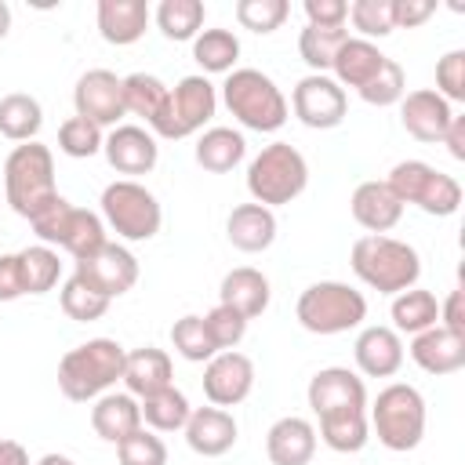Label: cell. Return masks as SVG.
<instances>
[{
	"label": "cell",
	"mask_w": 465,
	"mask_h": 465,
	"mask_svg": "<svg viewBox=\"0 0 465 465\" xmlns=\"http://www.w3.org/2000/svg\"><path fill=\"white\" fill-rule=\"evenodd\" d=\"M124 345L113 338H91L58 360V389L73 403L98 400L124 378Z\"/></svg>",
	"instance_id": "6da1fadb"
},
{
	"label": "cell",
	"mask_w": 465,
	"mask_h": 465,
	"mask_svg": "<svg viewBox=\"0 0 465 465\" xmlns=\"http://www.w3.org/2000/svg\"><path fill=\"white\" fill-rule=\"evenodd\" d=\"M349 265L352 272L378 294H400V291H411L418 287V276H421V258L411 243L396 240V236H360L352 243V254H349Z\"/></svg>",
	"instance_id": "7a4b0ae2"
},
{
	"label": "cell",
	"mask_w": 465,
	"mask_h": 465,
	"mask_svg": "<svg viewBox=\"0 0 465 465\" xmlns=\"http://www.w3.org/2000/svg\"><path fill=\"white\" fill-rule=\"evenodd\" d=\"M222 102L247 131H258V134L280 131L291 113L287 98L280 94L272 76H265L262 69H232L222 84Z\"/></svg>",
	"instance_id": "3957f363"
},
{
	"label": "cell",
	"mask_w": 465,
	"mask_h": 465,
	"mask_svg": "<svg viewBox=\"0 0 465 465\" xmlns=\"http://www.w3.org/2000/svg\"><path fill=\"white\" fill-rule=\"evenodd\" d=\"M4 193L15 214L33 218L44 203L58 196L54 189V156L44 142H22L4 160Z\"/></svg>",
	"instance_id": "277c9868"
},
{
	"label": "cell",
	"mask_w": 465,
	"mask_h": 465,
	"mask_svg": "<svg viewBox=\"0 0 465 465\" xmlns=\"http://www.w3.org/2000/svg\"><path fill=\"white\" fill-rule=\"evenodd\" d=\"M305 185H309V163L291 142L265 145L247 167V193L254 196V203H262L269 211L298 200L305 193Z\"/></svg>",
	"instance_id": "5b68a950"
},
{
	"label": "cell",
	"mask_w": 465,
	"mask_h": 465,
	"mask_svg": "<svg viewBox=\"0 0 465 465\" xmlns=\"http://www.w3.org/2000/svg\"><path fill=\"white\" fill-rule=\"evenodd\" d=\"M294 312L309 334H345L367 320V298L341 280H320L298 294Z\"/></svg>",
	"instance_id": "8992f818"
},
{
	"label": "cell",
	"mask_w": 465,
	"mask_h": 465,
	"mask_svg": "<svg viewBox=\"0 0 465 465\" xmlns=\"http://www.w3.org/2000/svg\"><path fill=\"white\" fill-rule=\"evenodd\" d=\"M367 425L378 432V443L403 454L414 450L425 436V400L414 385L407 381H392L378 392V400L371 403V418Z\"/></svg>",
	"instance_id": "52a82bcc"
},
{
	"label": "cell",
	"mask_w": 465,
	"mask_h": 465,
	"mask_svg": "<svg viewBox=\"0 0 465 465\" xmlns=\"http://www.w3.org/2000/svg\"><path fill=\"white\" fill-rule=\"evenodd\" d=\"M33 232L40 236V243H54L62 251H69L76 262L94 254L105 243V222L87 211V207H73L65 196H54L51 203H44L33 218H29Z\"/></svg>",
	"instance_id": "ba28073f"
},
{
	"label": "cell",
	"mask_w": 465,
	"mask_h": 465,
	"mask_svg": "<svg viewBox=\"0 0 465 465\" xmlns=\"http://www.w3.org/2000/svg\"><path fill=\"white\" fill-rule=\"evenodd\" d=\"M218 109V91L207 76H182L174 87H167V98L160 105V113L149 120L153 127V138H167V142H178V138H189L196 131H203V124L214 116Z\"/></svg>",
	"instance_id": "9c48e42d"
},
{
	"label": "cell",
	"mask_w": 465,
	"mask_h": 465,
	"mask_svg": "<svg viewBox=\"0 0 465 465\" xmlns=\"http://www.w3.org/2000/svg\"><path fill=\"white\" fill-rule=\"evenodd\" d=\"M102 218L124 240H153L163 225L160 200L134 178H120L102 189Z\"/></svg>",
	"instance_id": "30bf717a"
},
{
	"label": "cell",
	"mask_w": 465,
	"mask_h": 465,
	"mask_svg": "<svg viewBox=\"0 0 465 465\" xmlns=\"http://www.w3.org/2000/svg\"><path fill=\"white\" fill-rule=\"evenodd\" d=\"M309 407L316 418H341L367 411V385L349 367H323L309 378Z\"/></svg>",
	"instance_id": "8fae6325"
},
{
	"label": "cell",
	"mask_w": 465,
	"mask_h": 465,
	"mask_svg": "<svg viewBox=\"0 0 465 465\" xmlns=\"http://www.w3.org/2000/svg\"><path fill=\"white\" fill-rule=\"evenodd\" d=\"M291 109L294 116L312 127V131H331L345 120V109H349V98L345 91L327 76V73H309L294 84L291 91Z\"/></svg>",
	"instance_id": "7c38bea8"
},
{
	"label": "cell",
	"mask_w": 465,
	"mask_h": 465,
	"mask_svg": "<svg viewBox=\"0 0 465 465\" xmlns=\"http://www.w3.org/2000/svg\"><path fill=\"white\" fill-rule=\"evenodd\" d=\"M76 276L87 287H94L102 298L113 302V298L127 294L138 283V258L124 243H109L105 240L94 254H87V258L76 262Z\"/></svg>",
	"instance_id": "4fadbf2b"
},
{
	"label": "cell",
	"mask_w": 465,
	"mask_h": 465,
	"mask_svg": "<svg viewBox=\"0 0 465 465\" xmlns=\"http://www.w3.org/2000/svg\"><path fill=\"white\" fill-rule=\"evenodd\" d=\"M73 105H76V116L91 120L94 127H116L127 116L124 76L109 69H87L73 87Z\"/></svg>",
	"instance_id": "5bb4252c"
},
{
	"label": "cell",
	"mask_w": 465,
	"mask_h": 465,
	"mask_svg": "<svg viewBox=\"0 0 465 465\" xmlns=\"http://www.w3.org/2000/svg\"><path fill=\"white\" fill-rule=\"evenodd\" d=\"M254 389V363L251 356L225 349L214 352L203 367V396L211 400V407H236L251 396Z\"/></svg>",
	"instance_id": "9a60e30c"
},
{
	"label": "cell",
	"mask_w": 465,
	"mask_h": 465,
	"mask_svg": "<svg viewBox=\"0 0 465 465\" xmlns=\"http://www.w3.org/2000/svg\"><path fill=\"white\" fill-rule=\"evenodd\" d=\"M102 153H105V160H109L113 171L131 174V178L134 174H149L156 167V160H160V145H156L153 131H145L138 124H116L105 134Z\"/></svg>",
	"instance_id": "2e32d148"
},
{
	"label": "cell",
	"mask_w": 465,
	"mask_h": 465,
	"mask_svg": "<svg viewBox=\"0 0 465 465\" xmlns=\"http://www.w3.org/2000/svg\"><path fill=\"white\" fill-rule=\"evenodd\" d=\"M450 116H454L450 102L440 98L432 87H421V91H411L400 98V124L418 142H440Z\"/></svg>",
	"instance_id": "e0dca14e"
},
{
	"label": "cell",
	"mask_w": 465,
	"mask_h": 465,
	"mask_svg": "<svg viewBox=\"0 0 465 465\" xmlns=\"http://www.w3.org/2000/svg\"><path fill=\"white\" fill-rule=\"evenodd\" d=\"M182 432H185L189 450H196L203 458H222L225 450H232L240 429H236V418L225 407H193Z\"/></svg>",
	"instance_id": "ac0fdd59"
},
{
	"label": "cell",
	"mask_w": 465,
	"mask_h": 465,
	"mask_svg": "<svg viewBox=\"0 0 465 465\" xmlns=\"http://www.w3.org/2000/svg\"><path fill=\"white\" fill-rule=\"evenodd\" d=\"M265 454L272 465H309L316 454V429L312 421L287 414L269 425L265 432Z\"/></svg>",
	"instance_id": "d6986e66"
},
{
	"label": "cell",
	"mask_w": 465,
	"mask_h": 465,
	"mask_svg": "<svg viewBox=\"0 0 465 465\" xmlns=\"http://www.w3.org/2000/svg\"><path fill=\"white\" fill-rule=\"evenodd\" d=\"M269 276L262 269H251V265H240V269H229L222 276V287H218V305H229L232 312H240L243 320H254L269 309Z\"/></svg>",
	"instance_id": "ffe728a7"
},
{
	"label": "cell",
	"mask_w": 465,
	"mask_h": 465,
	"mask_svg": "<svg viewBox=\"0 0 465 465\" xmlns=\"http://www.w3.org/2000/svg\"><path fill=\"white\" fill-rule=\"evenodd\" d=\"M352 356L367 378H392L403 367V341L392 327H363Z\"/></svg>",
	"instance_id": "44dd1931"
},
{
	"label": "cell",
	"mask_w": 465,
	"mask_h": 465,
	"mask_svg": "<svg viewBox=\"0 0 465 465\" xmlns=\"http://www.w3.org/2000/svg\"><path fill=\"white\" fill-rule=\"evenodd\" d=\"M411 360L425 374H454L465 367V338H458L436 323L411 338Z\"/></svg>",
	"instance_id": "7402d4cb"
},
{
	"label": "cell",
	"mask_w": 465,
	"mask_h": 465,
	"mask_svg": "<svg viewBox=\"0 0 465 465\" xmlns=\"http://www.w3.org/2000/svg\"><path fill=\"white\" fill-rule=\"evenodd\" d=\"M352 218L371 232V236H385L400 218H403V203L389 193L385 182H360L352 189Z\"/></svg>",
	"instance_id": "603a6c76"
},
{
	"label": "cell",
	"mask_w": 465,
	"mask_h": 465,
	"mask_svg": "<svg viewBox=\"0 0 465 465\" xmlns=\"http://www.w3.org/2000/svg\"><path fill=\"white\" fill-rule=\"evenodd\" d=\"M225 236L236 251L243 254H258V251H269L272 240H276V214L262 203H240L229 211V222H225Z\"/></svg>",
	"instance_id": "cb8c5ba5"
},
{
	"label": "cell",
	"mask_w": 465,
	"mask_h": 465,
	"mask_svg": "<svg viewBox=\"0 0 465 465\" xmlns=\"http://www.w3.org/2000/svg\"><path fill=\"white\" fill-rule=\"evenodd\" d=\"M174 378V367H171V356L163 349H153V345H142L134 352H127L124 360V385L134 400H145L160 389H167Z\"/></svg>",
	"instance_id": "d4e9b609"
},
{
	"label": "cell",
	"mask_w": 465,
	"mask_h": 465,
	"mask_svg": "<svg viewBox=\"0 0 465 465\" xmlns=\"http://www.w3.org/2000/svg\"><path fill=\"white\" fill-rule=\"evenodd\" d=\"M91 429L105 443H120L142 429V407L131 392H102L91 407Z\"/></svg>",
	"instance_id": "484cf974"
},
{
	"label": "cell",
	"mask_w": 465,
	"mask_h": 465,
	"mask_svg": "<svg viewBox=\"0 0 465 465\" xmlns=\"http://www.w3.org/2000/svg\"><path fill=\"white\" fill-rule=\"evenodd\" d=\"M149 25V4L145 0H98V33L105 44L127 47L142 40Z\"/></svg>",
	"instance_id": "4316f807"
},
{
	"label": "cell",
	"mask_w": 465,
	"mask_h": 465,
	"mask_svg": "<svg viewBox=\"0 0 465 465\" xmlns=\"http://www.w3.org/2000/svg\"><path fill=\"white\" fill-rule=\"evenodd\" d=\"M385 65V54L378 51V44L371 40H360V36H345V44L338 47L331 69H334V84L345 91V87H363L378 69Z\"/></svg>",
	"instance_id": "83f0119b"
},
{
	"label": "cell",
	"mask_w": 465,
	"mask_h": 465,
	"mask_svg": "<svg viewBox=\"0 0 465 465\" xmlns=\"http://www.w3.org/2000/svg\"><path fill=\"white\" fill-rule=\"evenodd\" d=\"M196 163L211 174H225L232 171L243 156H247V142L240 131L232 127H207L200 138H196V149H193Z\"/></svg>",
	"instance_id": "f1b7e54d"
},
{
	"label": "cell",
	"mask_w": 465,
	"mask_h": 465,
	"mask_svg": "<svg viewBox=\"0 0 465 465\" xmlns=\"http://www.w3.org/2000/svg\"><path fill=\"white\" fill-rule=\"evenodd\" d=\"M389 312H392V331H396V334H411V338L440 323V302H436V294L425 291V287L400 291V294L392 298V309H389Z\"/></svg>",
	"instance_id": "f546056e"
},
{
	"label": "cell",
	"mask_w": 465,
	"mask_h": 465,
	"mask_svg": "<svg viewBox=\"0 0 465 465\" xmlns=\"http://www.w3.org/2000/svg\"><path fill=\"white\" fill-rule=\"evenodd\" d=\"M44 127V109L33 94H4L0 98V134L11 138V142H36Z\"/></svg>",
	"instance_id": "4dcf8cb0"
},
{
	"label": "cell",
	"mask_w": 465,
	"mask_h": 465,
	"mask_svg": "<svg viewBox=\"0 0 465 465\" xmlns=\"http://www.w3.org/2000/svg\"><path fill=\"white\" fill-rule=\"evenodd\" d=\"M138 407H142V421H145L153 432H178V429H185V421H189V414H193L185 392H178L174 385H167V389L145 396Z\"/></svg>",
	"instance_id": "1f68e13d"
},
{
	"label": "cell",
	"mask_w": 465,
	"mask_h": 465,
	"mask_svg": "<svg viewBox=\"0 0 465 465\" xmlns=\"http://www.w3.org/2000/svg\"><path fill=\"white\" fill-rule=\"evenodd\" d=\"M193 58L203 73H232L240 58V40L232 29H200L193 40Z\"/></svg>",
	"instance_id": "d6a6232c"
},
{
	"label": "cell",
	"mask_w": 465,
	"mask_h": 465,
	"mask_svg": "<svg viewBox=\"0 0 465 465\" xmlns=\"http://www.w3.org/2000/svg\"><path fill=\"white\" fill-rule=\"evenodd\" d=\"M18 265H22V287H25V294H47L58 283V276H62L58 251L47 247V243L22 247L18 251Z\"/></svg>",
	"instance_id": "836d02e7"
},
{
	"label": "cell",
	"mask_w": 465,
	"mask_h": 465,
	"mask_svg": "<svg viewBox=\"0 0 465 465\" xmlns=\"http://www.w3.org/2000/svg\"><path fill=\"white\" fill-rule=\"evenodd\" d=\"M203 4L200 0H160L156 7V25L167 40H196V33L203 29Z\"/></svg>",
	"instance_id": "e575fe53"
},
{
	"label": "cell",
	"mask_w": 465,
	"mask_h": 465,
	"mask_svg": "<svg viewBox=\"0 0 465 465\" xmlns=\"http://www.w3.org/2000/svg\"><path fill=\"white\" fill-rule=\"evenodd\" d=\"M345 36H349L345 25H341V29L305 25V29L298 33V54H302V62H305L312 73H323V69H331V62H334V54H338V47L345 44Z\"/></svg>",
	"instance_id": "d590c367"
},
{
	"label": "cell",
	"mask_w": 465,
	"mask_h": 465,
	"mask_svg": "<svg viewBox=\"0 0 465 465\" xmlns=\"http://www.w3.org/2000/svg\"><path fill=\"white\" fill-rule=\"evenodd\" d=\"M163 98H167V84L160 76H153V73H131V76H124V109L134 113V116H142L145 124L160 113Z\"/></svg>",
	"instance_id": "8d00e7d4"
},
{
	"label": "cell",
	"mask_w": 465,
	"mask_h": 465,
	"mask_svg": "<svg viewBox=\"0 0 465 465\" xmlns=\"http://www.w3.org/2000/svg\"><path fill=\"white\" fill-rule=\"evenodd\" d=\"M371 425H367V411L363 414H341V418H320V440L338 450V454H356L367 447Z\"/></svg>",
	"instance_id": "74e56055"
},
{
	"label": "cell",
	"mask_w": 465,
	"mask_h": 465,
	"mask_svg": "<svg viewBox=\"0 0 465 465\" xmlns=\"http://www.w3.org/2000/svg\"><path fill=\"white\" fill-rule=\"evenodd\" d=\"M58 302H62V312L69 316V320H76V323H91V320H102L105 316V309H109V298H102L94 287H87L76 272L62 283V294H58Z\"/></svg>",
	"instance_id": "f35d334b"
},
{
	"label": "cell",
	"mask_w": 465,
	"mask_h": 465,
	"mask_svg": "<svg viewBox=\"0 0 465 465\" xmlns=\"http://www.w3.org/2000/svg\"><path fill=\"white\" fill-rule=\"evenodd\" d=\"M432 174H436V167L425 163V160H400V163L389 171L385 185H389V193H392L400 203H414V207H418V200L425 196Z\"/></svg>",
	"instance_id": "ab89813d"
},
{
	"label": "cell",
	"mask_w": 465,
	"mask_h": 465,
	"mask_svg": "<svg viewBox=\"0 0 465 465\" xmlns=\"http://www.w3.org/2000/svg\"><path fill=\"white\" fill-rule=\"evenodd\" d=\"M171 341H174V349H178V356L182 360H189V363H207L218 349H214V341L207 338V327H203V316H182V320H174V327H171Z\"/></svg>",
	"instance_id": "60d3db41"
},
{
	"label": "cell",
	"mask_w": 465,
	"mask_h": 465,
	"mask_svg": "<svg viewBox=\"0 0 465 465\" xmlns=\"http://www.w3.org/2000/svg\"><path fill=\"white\" fill-rule=\"evenodd\" d=\"M367 105H396L403 94H407V76H403V65L400 62H392V58H385V65L356 91Z\"/></svg>",
	"instance_id": "b9f144b4"
},
{
	"label": "cell",
	"mask_w": 465,
	"mask_h": 465,
	"mask_svg": "<svg viewBox=\"0 0 465 465\" xmlns=\"http://www.w3.org/2000/svg\"><path fill=\"white\" fill-rule=\"evenodd\" d=\"M291 15V4L287 0H240L236 4V22L258 36L265 33H276Z\"/></svg>",
	"instance_id": "7bdbcfd3"
},
{
	"label": "cell",
	"mask_w": 465,
	"mask_h": 465,
	"mask_svg": "<svg viewBox=\"0 0 465 465\" xmlns=\"http://www.w3.org/2000/svg\"><path fill=\"white\" fill-rule=\"evenodd\" d=\"M102 142H105L102 127H94V124L84 120V116H69V120L58 127V149H62L65 156H73V160H87V156L102 153Z\"/></svg>",
	"instance_id": "ee69618b"
},
{
	"label": "cell",
	"mask_w": 465,
	"mask_h": 465,
	"mask_svg": "<svg viewBox=\"0 0 465 465\" xmlns=\"http://www.w3.org/2000/svg\"><path fill=\"white\" fill-rule=\"evenodd\" d=\"M349 22L360 33V40L371 36H389L392 25V0H352L349 4Z\"/></svg>",
	"instance_id": "f6af8a7d"
},
{
	"label": "cell",
	"mask_w": 465,
	"mask_h": 465,
	"mask_svg": "<svg viewBox=\"0 0 465 465\" xmlns=\"http://www.w3.org/2000/svg\"><path fill=\"white\" fill-rule=\"evenodd\" d=\"M116 458H120V465H167V447L156 432L138 429L116 443Z\"/></svg>",
	"instance_id": "bcb514c9"
},
{
	"label": "cell",
	"mask_w": 465,
	"mask_h": 465,
	"mask_svg": "<svg viewBox=\"0 0 465 465\" xmlns=\"http://www.w3.org/2000/svg\"><path fill=\"white\" fill-rule=\"evenodd\" d=\"M203 327H207V338L214 341L218 352L236 349V345L243 341V334H247V320H243L240 312H232L229 305H214V309L203 316Z\"/></svg>",
	"instance_id": "7dc6e473"
},
{
	"label": "cell",
	"mask_w": 465,
	"mask_h": 465,
	"mask_svg": "<svg viewBox=\"0 0 465 465\" xmlns=\"http://www.w3.org/2000/svg\"><path fill=\"white\" fill-rule=\"evenodd\" d=\"M418 207H421L425 214L447 218V214H454V211L461 207V185H458L450 174L436 171V174H432V182H429V189H425V196L418 200Z\"/></svg>",
	"instance_id": "c3c4849f"
},
{
	"label": "cell",
	"mask_w": 465,
	"mask_h": 465,
	"mask_svg": "<svg viewBox=\"0 0 465 465\" xmlns=\"http://www.w3.org/2000/svg\"><path fill=\"white\" fill-rule=\"evenodd\" d=\"M436 94L447 102H465V51H447L436 62Z\"/></svg>",
	"instance_id": "681fc988"
},
{
	"label": "cell",
	"mask_w": 465,
	"mask_h": 465,
	"mask_svg": "<svg viewBox=\"0 0 465 465\" xmlns=\"http://www.w3.org/2000/svg\"><path fill=\"white\" fill-rule=\"evenodd\" d=\"M305 18L309 25H320V29H341L349 18V4L345 0H305Z\"/></svg>",
	"instance_id": "f907efd6"
},
{
	"label": "cell",
	"mask_w": 465,
	"mask_h": 465,
	"mask_svg": "<svg viewBox=\"0 0 465 465\" xmlns=\"http://www.w3.org/2000/svg\"><path fill=\"white\" fill-rule=\"evenodd\" d=\"M436 15L432 0H392V25L396 29H414Z\"/></svg>",
	"instance_id": "816d5d0a"
},
{
	"label": "cell",
	"mask_w": 465,
	"mask_h": 465,
	"mask_svg": "<svg viewBox=\"0 0 465 465\" xmlns=\"http://www.w3.org/2000/svg\"><path fill=\"white\" fill-rule=\"evenodd\" d=\"M22 294H25V287H22L18 254H0V302H15Z\"/></svg>",
	"instance_id": "f5cc1de1"
},
{
	"label": "cell",
	"mask_w": 465,
	"mask_h": 465,
	"mask_svg": "<svg viewBox=\"0 0 465 465\" xmlns=\"http://www.w3.org/2000/svg\"><path fill=\"white\" fill-rule=\"evenodd\" d=\"M440 327L465 338V309H461V291H450L447 302H440Z\"/></svg>",
	"instance_id": "db71d44e"
},
{
	"label": "cell",
	"mask_w": 465,
	"mask_h": 465,
	"mask_svg": "<svg viewBox=\"0 0 465 465\" xmlns=\"http://www.w3.org/2000/svg\"><path fill=\"white\" fill-rule=\"evenodd\" d=\"M440 142L447 145V153H450L454 160H465V116H461V113L450 116V124H447V131H443Z\"/></svg>",
	"instance_id": "11a10c76"
},
{
	"label": "cell",
	"mask_w": 465,
	"mask_h": 465,
	"mask_svg": "<svg viewBox=\"0 0 465 465\" xmlns=\"http://www.w3.org/2000/svg\"><path fill=\"white\" fill-rule=\"evenodd\" d=\"M0 465H29V450L18 440H0Z\"/></svg>",
	"instance_id": "9f6ffc18"
},
{
	"label": "cell",
	"mask_w": 465,
	"mask_h": 465,
	"mask_svg": "<svg viewBox=\"0 0 465 465\" xmlns=\"http://www.w3.org/2000/svg\"><path fill=\"white\" fill-rule=\"evenodd\" d=\"M36 465H76V461H73L69 454H54V450H51V454H44Z\"/></svg>",
	"instance_id": "6f0895ef"
},
{
	"label": "cell",
	"mask_w": 465,
	"mask_h": 465,
	"mask_svg": "<svg viewBox=\"0 0 465 465\" xmlns=\"http://www.w3.org/2000/svg\"><path fill=\"white\" fill-rule=\"evenodd\" d=\"M7 29H11V7L0 0V40L7 36Z\"/></svg>",
	"instance_id": "680465c9"
}]
</instances>
